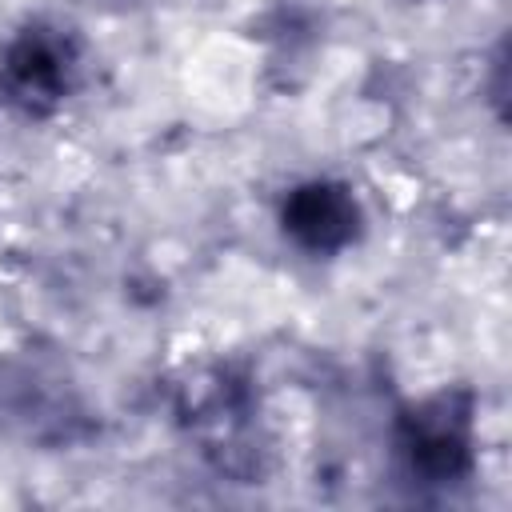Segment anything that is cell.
Here are the masks:
<instances>
[{
  "instance_id": "1",
  "label": "cell",
  "mask_w": 512,
  "mask_h": 512,
  "mask_svg": "<svg viewBox=\"0 0 512 512\" xmlns=\"http://www.w3.org/2000/svg\"><path fill=\"white\" fill-rule=\"evenodd\" d=\"M0 436L28 448H68L92 436V404L60 356L0 352Z\"/></svg>"
},
{
  "instance_id": "2",
  "label": "cell",
  "mask_w": 512,
  "mask_h": 512,
  "mask_svg": "<svg viewBox=\"0 0 512 512\" xmlns=\"http://www.w3.org/2000/svg\"><path fill=\"white\" fill-rule=\"evenodd\" d=\"M392 460L412 488H452L476 468V400L468 388H444L412 400L392 424Z\"/></svg>"
},
{
  "instance_id": "3",
  "label": "cell",
  "mask_w": 512,
  "mask_h": 512,
  "mask_svg": "<svg viewBox=\"0 0 512 512\" xmlns=\"http://www.w3.org/2000/svg\"><path fill=\"white\" fill-rule=\"evenodd\" d=\"M80 72V36L56 20H28L0 48V100L28 120H44L76 92Z\"/></svg>"
},
{
  "instance_id": "4",
  "label": "cell",
  "mask_w": 512,
  "mask_h": 512,
  "mask_svg": "<svg viewBox=\"0 0 512 512\" xmlns=\"http://www.w3.org/2000/svg\"><path fill=\"white\" fill-rule=\"evenodd\" d=\"M276 220H280L284 240L300 248L304 256H340L364 232V208L356 192L324 176L288 188Z\"/></svg>"
}]
</instances>
